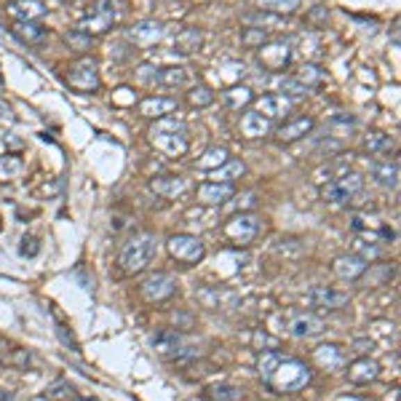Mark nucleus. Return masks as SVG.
I'll use <instances>...</instances> for the list:
<instances>
[{"instance_id": "f257e3e1", "label": "nucleus", "mask_w": 401, "mask_h": 401, "mask_svg": "<svg viewBox=\"0 0 401 401\" xmlns=\"http://www.w3.org/2000/svg\"><path fill=\"white\" fill-rule=\"evenodd\" d=\"M150 142L156 145L163 156L177 158L188 153V123L177 115H163L156 118L150 126Z\"/></svg>"}, {"instance_id": "f03ea898", "label": "nucleus", "mask_w": 401, "mask_h": 401, "mask_svg": "<svg viewBox=\"0 0 401 401\" xmlns=\"http://www.w3.org/2000/svg\"><path fill=\"white\" fill-rule=\"evenodd\" d=\"M311 380H313L311 366L286 356V359L273 369V375H270L265 383L270 385L273 391H279V393H295V391H302Z\"/></svg>"}, {"instance_id": "7ed1b4c3", "label": "nucleus", "mask_w": 401, "mask_h": 401, "mask_svg": "<svg viewBox=\"0 0 401 401\" xmlns=\"http://www.w3.org/2000/svg\"><path fill=\"white\" fill-rule=\"evenodd\" d=\"M156 252H158L156 236L142 233V236H134L129 244L123 246L121 257H118V265H121L123 273L137 276V273H142V270H145V268L153 262Z\"/></svg>"}, {"instance_id": "20e7f679", "label": "nucleus", "mask_w": 401, "mask_h": 401, "mask_svg": "<svg viewBox=\"0 0 401 401\" xmlns=\"http://www.w3.org/2000/svg\"><path fill=\"white\" fill-rule=\"evenodd\" d=\"M121 17V8H118V0H94V8L86 19H81L78 30L86 33V35H102L107 33Z\"/></svg>"}, {"instance_id": "39448f33", "label": "nucleus", "mask_w": 401, "mask_h": 401, "mask_svg": "<svg viewBox=\"0 0 401 401\" xmlns=\"http://www.w3.org/2000/svg\"><path fill=\"white\" fill-rule=\"evenodd\" d=\"M361 190H364V177L356 172H345L321 185V198L327 204H348L350 198H356Z\"/></svg>"}, {"instance_id": "423d86ee", "label": "nucleus", "mask_w": 401, "mask_h": 401, "mask_svg": "<svg viewBox=\"0 0 401 401\" xmlns=\"http://www.w3.org/2000/svg\"><path fill=\"white\" fill-rule=\"evenodd\" d=\"M222 233L230 246H249L260 233V217L252 211H238L222 225Z\"/></svg>"}, {"instance_id": "0eeeda50", "label": "nucleus", "mask_w": 401, "mask_h": 401, "mask_svg": "<svg viewBox=\"0 0 401 401\" xmlns=\"http://www.w3.org/2000/svg\"><path fill=\"white\" fill-rule=\"evenodd\" d=\"M166 249L169 254L174 257L177 262L182 265H198V262L206 257V246L198 236H190V233H177L166 241Z\"/></svg>"}, {"instance_id": "6e6552de", "label": "nucleus", "mask_w": 401, "mask_h": 401, "mask_svg": "<svg viewBox=\"0 0 401 401\" xmlns=\"http://www.w3.org/2000/svg\"><path fill=\"white\" fill-rule=\"evenodd\" d=\"M67 86L75 91H83V94H91L99 88V65L94 56H83L72 65L67 72Z\"/></svg>"}, {"instance_id": "1a4fd4ad", "label": "nucleus", "mask_w": 401, "mask_h": 401, "mask_svg": "<svg viewBox=\"0 0 401 401\" xmlns=\"http://www.w3.org/2000/svg\"><path fill=\"white\" fill-rule=\"evenodd\" d=\"M257 59L268 72H281L292 62V46L284 40H268L257 49Z\"/></svg>"}, {"instance_id": "9d476101", "label": "nucleus", "mask_w": 401, "mask_h": 401, "mask_svg": "<svg viewBox=\"0 0 401 401\" xmlns=\"http://www.w3.org/2000/svg\"><path fill=\"white\" fill-rule=\"evenodd\" d=\"M177 292V281L174 276L169 273H153L147 279L142 281L140 286V295L147 300V302H163Z\"/></svg>"}, {"instance_id": "9b49d317", "label": "nucleus", "mask_w": 401, "mask_h": 401, "mask_svg": "<svg viewBox=\"0 0 401 401\" xmlns=\"http://www.w3.org/2000/svg\"><path fill=\"white\" fill-rule=\"evenodd\" d=\"M161 38H163V24H161L158 19H142V22H137V24L126 33V40H129L131 46H142V49L156 46Z\"/></svg>"}, {"instance_id": "f8f14e48", "label": "nucleus", "mask_w": 401, "mask_h": 401, "mask_svg": "<svg viewBox=\"0 0 401 401\" xmlns=\"http://www.w3.org/2000/svg\"><path fill=\"white\" fill-rule=\"evenodd\" d=\"M305 300H308V305L321 308V311H340L343 305L350 302L348 292H340V289H332V286H313Z\"/></svg>"}, {"instance_id": "ddd939ff", "label": "nucleus", "mask_w": 401, "mask_h": 401, "mask_svg": "<svg viewBox=\"0 0 401 401\" xmlns=\"http://www.w3.org/2000/svg\"><path fill=\"white\" fill-rule=\"evenodd\" d=\"M233 195H236V188L227 182H204L195 190V198L201 206H225Z\"/></svg>"}, {"instance_id": "4468645a", "label": "nucleus", "mask_w": 401, "mask_h": 401, "mask_svg": "<svg viewBox=\"0 0 401 401\" xmlns=\"http://www.w3.org/2000/svg\"><path fill=\"white\" fill-rule=\"evenodd\" d=\"M369 177L380 185V188H399V161L396 158H380L372 161Z\"/></svg>"}, {"instance_id": "2eb2a0df", "label": "nucleus", "mask_w": 401, "mask_h": 401, "mask_svg": "<svg viewBox=\"0 0 401 401\" xmlns=\"http://www.w3.org/2000/svg\"><path fill=\"white\" fill-rule=\"evenodd\" d=\"M366 268H369L366 260H361L359 254H343V257H337V260L332 262L334 276L343 281H359L366 273Z\"/></svg>"}, {"instance_id": "dca6fc26", "label": "nucleus", "mask_w": 401, "mask_h": 401, "mask_svg": "<svg viewBox=\"0 0 401 401\" xmlns=\"http://www.w3.org/2000/svg\"><path fill=\"white\" fill-rule=\"evenodd\" d=\"M348 383L353 385H369L377 380V375H380V364L375 361V359H369V356H361V359H356L353 364L348 366Z\"/></svg>"}, {"instance_id": "f3484780", "label": "nucleus", "mask_w": 401, "mask_h": 401, "mask_svg": "<svg viewBox=\"0 0 401 401\" xmlns=\"http://www.w3.org/2000/svg\"><path fill=\"white\" fill-rule=\"evenodd\" d=\"M313 126H316V121L311 115H297V118H289L286 123H281L276 137H279V142H297V140H302L305 134H311Z\"/></svg>"}, {"instance_id": "a211bd4d", "label": "nucleus", "mask_w": 401, "mask_h": 401, "mask_svg": "<svg viewBox=\"0 0 401 401\" xmlns=\"http://www.w3.org/2000/svg\"><path fill=\"white\" fill-rule=\"evenodd\" d=\"M8 14L17 22H38L49 14V8L40 0H11L8 3Z\"/></svg>"}, {"instance_id": "6ab92c4d", "label": "nucleus", "mask_w": 401, "mask_h": 401, "mask_svg": "<svg viewBox=\"0 0 401 401\" xmlns=\"http://www.w3.org/2000/svg\"><path fill=\"white\" fill-rule=\"evenodd\" d=\"M257 113L265 115L268 121H273V118H284V115L292 113V99L284 97V94H268V97H262L260 102H257Z\"/></svg>"}, {"instance_id": "aec40b11", "label": "nucleus", "mask_w": 401, "mask_h": 401, "mask_svg": "<svg viewBox=\"0 0 401 401\" xmlns=\"http://www.w3.org/2000/svg\"><path fill=\"white\" fill-rule=\"evenodd\" d=\"M11 35L22 40V43H27V46H40V43H46L49 30L43 24H38V22H17L11 27Z\"/></svg>"}, {"instance_id": "412c9836", "label": "nucleus", "mask_w": 401, "mask_h": 401, "mask_svg": "<svg viewBox=\"0 0 401 401\" xmlns=\"http://www.w3.org/2000/svg\"><path fill=\"white\" fill-rule=\"evenodd\" d=\"M172 46H174V54L190 56V54H195L201 46H204V35H201L198 27H182V30H177Z\"/></svg>"}, {"instance_id": "4be33fe9", "label": "nucleus", "mask_w": 401, "mask_h": 401, "mask_svg": "<svg viewBox=\"0 0 401 401\" xmlns=\"http://www.w3.org/2000/svg\"><path fill=\"white\" fill-rule=\"evenodd\" d=\"M185 188H188V182L177 174H163L150 179V190L161 195V198H177V195L185 193Z\"/></svg>"}, {"instance_id": "5701e85b", "label": "nucleus", "mask_w": 401, "mask_h": 401, "mask_svg": "<svg viewBox=\"0 0 401 401\" xmlns=\"http://www.w3.org/2000/svg\"><path fill=\"white\" fill-rule=\"evenodd\" d=\"M241 134L246 140H262V137L270 134V121L265 115H260L257 110H252V113L241 115Z\"/></svg>"}, {"instance_id": "b1692460", "label": "nucleus", "mask_w": 401, "mask_h": 401, "mask_svg": "<svg viewBox=\"0 0 401 401\" xmlns=\"http://www.w3.org/2000/svg\"><path fill=\"white\" fill-rule=\"evenodd\" d=\"M153 348H156L161 356H166V359H177V356H179V350L185 348V345H182V337H179V332L161 329L156 337H153Z\"/></svg>"}, {"instance_id": "393cba45", "label": "nucleus", "mask_w": 401, "mask_h": 401, "mask_svg": "<svg viewBox=\"0 0 401 401\" xmlns=\"http://www.w3.org/2000/svg\"><path fill=\"white\" fill-rule=\"evenodd\" d=\"M174 110H177V99H172V97H147V99L140 102V113L147 115V118H153V121L169 115V113H174Z\"/></svg>"}, {"instance_id": "a878e982", "label": "nucleus", "mask_w": 401, "mask_h": 401, "mask_svg": "<svg viewBox=\"0 0 401 401\" xmlns=\"http://www.w3.org/2000/svg\"><path fill=\"white\" fill-rule=\"evenodd\" d=\"M313 361L321 369L332 372V369H340V366L345 364V353H343L340 345H321V348L313 350Z\"/></svg>"}, {"instance_id": "bb28decb", "label": "nucleus", "mask_w": 401, "mask_h": 401, "mask_svg": "<svg viewBox=\"0 0 401 401\" xmlns=\"http://www.w3.org/2000/svg\"><path fill=\"white\" fill-rule=\"evenodd\" d=\"M289 332H292L295 337H316V334L324 332V321L311 313H302L289 324Z\"/></svg>"}, {"instance_id": "cd10ccee", "label": "nucleus", "mask_w": 401, "mask_h": 401, "mask_svg": "<svg viewBox=\"0 0 401 401\" xmlns=\"http://www.w3.org/2000/svg\"><path fill=\"white\" fill-rule=\"evenodd\" d=\"M244 174H246L244 161H238V158H227L220 169L211 172V179H214V182H227V185H233L236 179H241Z\"/></svg>"}, {"instance_id": "c85d7f7f", "label": "nucleus", "mask_w": 401, "mask_h": 401, "mask_svg": "<svg viewBox=\"0 0 401 401\" xmlns=\"http://www.w3.org/2000/svg\"><path fill=\"white\" fill-rule=\"evenodd\" d=\"M227 158H230V153H227L225 147H220V145H211L209 150H206L204 156L195 161V169H198V172H206V174H211L214 169H220V166L225 163Z\"/></svg>"}, {"instance_id": "c756f323", "label": "nucleus", "mask_w": 401, "mask_h": 401, "mask_svg": "<svg viewBox=\"0 0 401 401\" xmlns=\"http://www.w3.org/2000/svg\"><path fill=\"white\" fill-rule=\"evenodd\" d=\"M364 150L369 156H385L393 150V137L385 131H369L364 137Z\"/></svg>"}, {"instance_id": "7c9ffc66", "label": "nucleus", "mask_w": 401, "mask_h": 401, "mask_svg": "<svg viewBox=\"0 0 401 401\" xmlns=\"http://www.w3.org/2000/svg\"><path fill=\"white\" fill-rule=\"evenodd\" d=\"M198 300L211 308V311H220V308H230L233 302H236V295L233 292H225V289H204V292H198Z\"/></svg>"}, {"instance_id": "2f4dec72", "label": "nucleus", "mask_w": 401, "mask_h": 401, "mask_svg": "<svg viewBox=\"0 0 401 401\" xmlns=\"http://www.w3.org/2000/svg\"><path fill=\"white\" fill-rule=\"evenodd\" d=\"M190 81V72L185 70V67H163V70H158V86L163 88H179L185 86Z\"/></svg>"}, {"instance_id": "473e14b6", "label": "nucleus", "mask_w": 401, "mask_h": 401, "mask_svg": "<svg viewBox=\"0 0 401 401\" xmlns=\"http://www.w3.org/2000/svg\"><path fill=\"white\" fill-rule=\"evenodd\" d=\"M260 11H268L273 17H289L302 6V0H257Z\"/></svg>"}, {"instance_id": "72a5a7b5", "label": "nucleus", "mask_w": 401, "mask_h": 401, "mask_svg": "<svg viewBox=\"0 0 401 401\" xmlns=\"http://www.w3.org/2000/svg\"><path fill=\"white\" fill-rule=\"evenodd\" d=\"M252 99H254V94H252V88L246 86H230L222 94V102L227 107H233V110H241V107L252 105Z\"/></svg>"}, {"instance_id": "f704fd0d", "label": "nucleus", "mask_w": 401, "mask_h": 401, "mask_svg": "<svg viewBox=\"0 0 401 401\" xmlns=\"http://www.w3.org/2000/svg\"><path fill=\"white\" fill-rule=\"evenodd\" d=\"M295 78L302 83V86L308 88V91H311V88L324 83V70H321L318 65H311V62H308V65H302V67L295 72Z\"/></svg>"}, {"instance_id": "c9c22d12", "label": "nucleus", "mask_w": 401, "mask_h": 401, "mask_svg": "<svg viewBox=\"0 0 401 401\" xmlns=\"http://www.w3.org/2000/svg\"><path fill=\"white\" fill-rule=\"evenodd\" d=\"M286 356L281 353V350H262L260 353V361H257V369H260V375H262V380H268L270 375H273V369L284 361Z\"/></svg>"}, {"instance_id": "e433bc0d", "label": "nucleus", "mask_w": 401, "mask_h": 401, "mask_svg": "<svg viewBox=\"0 0 401 401\" xmlns=\"http://www.w3.org/2000/svg\"><path fill=\"white\" fill-rule=\"evenodd\" d=\"M22 169H24L22 158L17 153H6V156L0 158V182L3 179H14L17 174H22Z\"/></svg>"}, {"instance_id": "4c0bfd02", "label": "nucleus", "mask_w": 401, "mask_h": 401, "mask_svg": "<svg viewBox=\"0 0 401 401\" xmlns=\"http://www.w3.org/2000/svg\"><path fill=\"white\" fill-rule=\"evenodd\" d=\"M188 102H190L193 107H209L211 102H214V94H211L209 86H204V83H198V86L190 88V94H188Z\"/></svg>"}, {"instance_id": "58836bf2", "label": "nucleus", "mask_w": 401, "mask_h": 401, "mask_svg": "<svg viewBox=\"0 0 401 401\" xmlns=\"http://www.w3.org/2000/svg\"><path fill=\"white\" fill-rule=\"evenodd\" d=\"M241 43H244L246 49H260L262 43H268V30L246 27V30H241Z\"/></svg>"}, {"instance_id": "ea45409f", "label": "nucleus", "mask_w": 401, "mask_h": 401, "mask_svg": "<svg viewBox=\"0 0 401 401\" xmlns=\"http://www.w3.org/2000/svg\"><path fill=\"white\" fill-rule=\"evenodd\" d=\"M65 43L70 46L72 51H88L91 49V35L81 33V30H72V33L65 35Z\"/></svg>"}, {"instance_id": "a19ab883", "label": "nucleus", "mask_w": 401, "mask_h": 401, "mask_svg": "<svg viewBox=\"0 0 401 401\" xmlns=\"http://www.w3.org/2000/svg\"><path fill=\"white\" fill-rule=\"evenodd\" d=\"M0 364H8V366H19V369H24V366L30 364V350L24 348H11L6 356H3V361Z\"/></svg>"}, {"instance_id": "79ce46f5", "label": "nucleus", "mask_w": 401, "mask_h": 401, "mask_svg": "<svg viewBox=\"0 0 401 401\" xmlns=\"http://www.w3.org/2000/svg\"><path fill=\"white\" fill-rule=\"evenodd\" d=\"M281 94H284V97H302V94H308V88L292 75V78H284V81H281Z\"/></svg>"}, {"instance_id": "37998d69", "label": "nucleus", "mask_w": 401, "mask_h": 401, "mask_svg": "<svg viewBox=\"0 0 401 401\" xmlns=\"http://www.w3.org/2000/svg\"><path fill=\"white\" fill-rule=\"evenodd\" d=\"M211 396L217 401H238L241 399V391L230 388V385H217V388H211Z\"/></svg>"}, {"instance_id": "c03bdc74", "label": "nucleus", "mask_w": 401, "mask_h": 401, "mask_svg": "<svg viewBox=\"0 0 401 401\" xmlns=\"http://www.w3.org/2000/svg\"><path fill=\"white\" fill-rule=\"evenodd\" d=\"M72 393V385L67 383V380H56L54 385H49V391H46V396L49 399H65V396H70Z\"/></svg>"}, {"instance_id": "a18cd8bd", "label": "nucleus", "mask_w": 401, "mask_h": 401, "mask_svg": "<svg viewBox=\"0 0 401 401\" xmlns=\"http://www.w3.org/2000/svg\"><path fill=\"white\" fill-rule=\"evenodd\" d=\"M38 252H40V241H38L35 236H24V238H22V246H19V254H22V257H35Z\"/></svg>"}, {"instance_id": "49530a36", "label": "nucleus", "mask_w": 401, "mask_h": 401, "mask_svg": "<svg viewBox=\"0 0 401 401\" xmlns=\"http://www.w3.org/2000/svg\"><path fill=\"white\" fill-rule=\"evenodd\" d=\"M137 81L145 83V86H153L158 81V70L153 65H140V67H137Z\"/></svg>"}, {"instance_id": "de8ad7c7", "label": "nucleus", "mask_w": 401, "mask_h": 401, "mask_svg": "<svg viewBox=\"0 0 401 401\" xmlns=\"http://www.w3.org/2000/svg\"><path fill=\"white\" fill-rule=\"evenodd\" d=\"M56 337H59V340H62V343H65L67 348H72V350H75V353L81 350V345H78V340L72 337V332L67 329L65 324H56Z\"/></svg>"}, {"instance_id": "09e8293b", "label": "nucleus", "mask_w": 401, "mask_h": 401, "mask_svg": "<svg viewBox=\"0 0 401 401\" xmlns=\"http://www.w3.org/2000/svg\"><path fill=\"white\" fill-rule=\"evenodd\" d=\"M254 343H257L262 350H276V348H279V340H276V337H270V334H262V332L254 334Z\"/></svg>"}, {"instance_id": "8fccbe9b", "label": "nucleus", "mask_w": 401, "mask_h": 401, "mask_svg": "<svg viewBox=\"0 0 401 401\" xmlns=\"http://www.w3.org/2000/svg\"><path fill=\"white\" fill-rule=\"evenodd\" d=\"M327 17H329V11H327L324 6H316L313 11H311V17H308V22H311V24H324Z\"/></svg>"}, {"instance_id": "3c124183", "label": "nucleus", "mask_w": 401, "mask_h": 401, "mask_svg": "<svg viewBox=\"0 0 401 401\" xmlns=\"http://www.w3.org/2000/svg\"><path fill=\"white\" fill-rule=\"evenodd\" d=\"M0 123H14V113H11V107L0 105Z\"/></svg>"}, {"instance_id": "603ef678", "label": "nucleus", "mask_w": 401, "mask_h": 401, "mask_svg": "<svg viewBox=\"0 0 401 401\" xmlns=\"http://www.w3.org/2000/svg\"><path fill=\"white\" fill-rule=\"evenodd\" d=\"M22 145H24V142L17 140V134H8V147H11V150H22Z\"/></svg>"}, {"instance_id": "864d4df0", "label": "nucleus", "mask_w": 401, "mask_h": 401, "mask_svg": "<svg viewBox=\"0 0 401 401\" xmlns=\"http://www.w3.org/2000/svg\"><path fill=\"white\" fill-rule=\"evenodd\" d=\"M8 350H11V343H8V340H3V337H0V361H3V356H6V353H8Z\"/></svg>"}, {"instance_id": "5fc2aeb1", "label": "nucleus", "mask_w": 401, "mask_h": 401, "mask_svg": "<svg viewBox=\"0 0 401 401\" xmlns=\"http://www.w3.org/2000/svg\"><path fill=\"white\" fill-rule=\"evenodd\" d=\"M0 401H11V393L6 388H0Z\"/></svg>"}, {"instance_id": "6e6d98bb", "label": "nucleus", "mask_w": 401, "mask_h": 401, "mask_svg": "<svg viewBox=\"0 0 401 401\" xmlns=\"http://www.w3.org/2000/svg\"><path fill=\"white\" fill-rule=\"evenodd\" d=\"M75 401H97V399H75Z\"/></svg>"}, {"instance_id": "4d7b16f0", "label": "nucleus", "mask_w": 401, "mask_h": 401, "mask_svg": "<svg viewBox=\"0 0 401 401\" xmlns=\"http://www.w3.org/2000/svg\"><path fill=\"white\" fill-rule=\"evenodd\" d=\"M65 3H72V0H65Z\"/></svg>"}]
</instances>
